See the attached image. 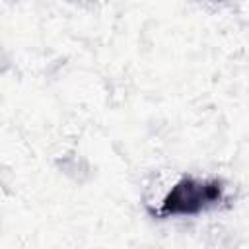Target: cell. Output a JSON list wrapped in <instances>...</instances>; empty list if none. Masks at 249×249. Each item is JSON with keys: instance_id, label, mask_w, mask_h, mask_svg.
Instances as JSON below:
<instances>
[{"instance_id": "obj_1", "label": "cell", "mask_w": 249, "mask_h": 249, "mask_svg": "<svg viewBox=\"0 0 249 249\" xmlns=\"http://www.w3.org/2000/svg\"><path fill=\"white\" fill-rule=\"evenodd\" d=\"M222 185L220 181L208 179H195L185 177L181 179L169 195L161 202L160 214L163 216H193L198 214L222 200Z\"/></svg>"}]
</instances>
